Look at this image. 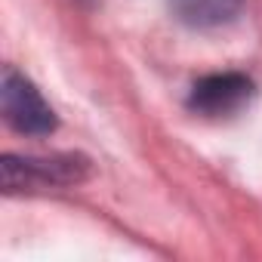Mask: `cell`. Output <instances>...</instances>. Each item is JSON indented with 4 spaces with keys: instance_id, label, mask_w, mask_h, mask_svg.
<instances>
[{
    "instance_id": "obj_1",
    "label": "cell",
    "mask_w": 262,
    "mask_h": 262,
    "mask_svg": "<svg viewBox=\"0 0 262 262\" xmlns=\"http://www.w3.org/2000/svg\"><path fill=\"white\" fill-rule=\"evenodd\" d=\"M93 176V164L83 155H4L0 158V182L7 194L74 188Z\"/></svg>"
},
{
    "instance_id": "obj_2",
    "label": "cell",
    "mask_w": 262,
    "mask_h": 262,
    "mask_svg": "<svg viewBox=\"0 0 262 262\" xmlns=\"http://www.w3.org/2000/svg\"><path fill=\"white\" fill-rule=\"evenodd\" d=\"M0 111H4V120L22 136H50L59 126L53 105L13 65H7L0 77Z\"/></svg>"
},
{
    "instance_id": "obj_3",
    "label": "cell",
    "mask_w": 262,
    "mask_h": 262,
    "mask_svg": "<svg viewBox=\"0 0 262 262\" xmlns=\"http://www.w3.org/2000/svg\"><path fill=\"white\" fill-rule=\"evenodd\" d=\"M256 93V83L241 74V71H219V74H207L201 80L191 83L188 90V111L201 114V117H228L237 114Z\"/></svg>"
},
{
    "instance_id": "obj_4",
    "label": "cell",
    "mask_w": 262,
    "mask_h": 262,
    "mask_svg": "<svg viewBox=\"0 0 262 262\" xmlns=\"http://www.w3.org/2000/svg\"><path fill=\"white\" fill-rule=\"evenodd\" d=\"M167 4L176 22L198 31L231 25L244 13V0H167Z\"/></svg>"
}]
</instances>
